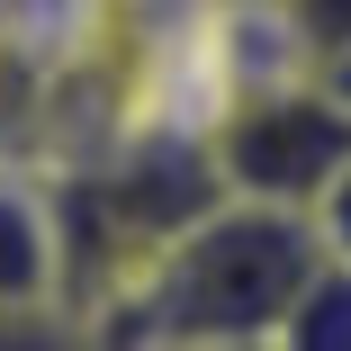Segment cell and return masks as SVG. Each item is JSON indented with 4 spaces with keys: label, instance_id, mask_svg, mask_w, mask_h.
Returning <instances> with one entry per match:
<instances>
[{
    "label": "cell",
    "instance_id": "cell-1",
    "mask_svg": "<svg viewBox=\"0 0 351 351\" xmlns=\"http://www.w3.org/2000/svg\"><path fill=\"white\" fill-rule=\"evenodd\" d=\"M36 180H45V217H54V306L90 315V324L117 315L135 298V279L217 207V171H207L189 117L126 126Z\"/></svg>",
    "mask_w": 351,
    "mask_h": 351
},
{
    "label": "cell",
    "instance_id": "cell-2",
    "mask_svg": "<svg viewBox=\"0 0 351 351\" xmlns=\"http://www.w3.org/2000/svg\"><path fill=\"white\" fill-rule=\"evenodd\" d=\"M315 261H324V243L306 217L217 198L135 279V298L117 315H99V333H108V351H243V342L279 333V315H289Z\"/></svg>",
    "mask_w": 351,
    "mask_h": 351
},
{
    "label": "cell",
    "instance_id": "cell-3",
    "mask_svg": "<svg viewBox=\"0 0 351 351\" xmlns=\"http://www.w3.org/2000/svg\"><path fill=\"white\" fill-rule=\"evenodd\" d=\"M198 154H207V171H217V198L306 217V207L324 198V180L351 162V117L306 73H270V82L226 90L198 117Z\"/></svg>",
    "mask_w": 351,
    "mask_h": 351
},
{
    "label": "cell",
    "instance_id": "cell-4",
    "mask_svg": "<svg viewBox=\"0 0 351 351\" xmlns=\"http://www.w3.org/2000/svg\"><path fill=\"white\" fill-rule=\"evenodd\" d=\"M54 306V217L36 171H0V315Z\"/></svg>",
    "mask_w": 351,
    "mask_h": 351
},
{
    "label": "cell",
    "instance_id": "cell-5",
    "mask_svg": "<svg viewBox=\"0 0 351 351\" xmlns=\"http://www.w3.org/2000/svg\"><path fill=\"white\" fill-rule=\"evenodd\" d=\"M270 351H351V270L342 261H315L306 270V289L289 298Z\"/></svg>",
    "mask_w": 351,
    "mask_h": 351
},
{
    "label": "cell",
    "instance_id": "cell-6",
    "mask_svg": "<svg viewBox=\"0 0 351 351\" xmlns=\"http://www.w3.org/2000/svg\"><path fill=\"white\" fill-rule=\"evenodd\" d=\"M279 36H289L298 63H324V54H351V0H270Z\"/></svg>",
    "mask_w": 351,
    "mask_h": 351
},
{
    "label": "cell",
    "instance_id": "cell-7",
    "mask_svg": "<svg viewBox=\"0 0 351 351\" xmlns=\"http://www.w3.org/2000/svg\"><path fill=\"white\" fill-rule=\"evenodd\" d=\"M0 351H108V333H99L90 315L27 306V315H0Z\"/></svg>",
    "mask_w": 351,
    "mask_h": 351
},
{
    "label": "cell",
    "instance_id": "cell-8",
    "mask_svg": "<svg viewBox=\"0 0 351 351\" xmlns=\"http://www.w3.org/2000/svg\"><path fill=\"white\" fill-rule=\"evenodd\" d=\"M306 226H315V243H324V261H342L351 270V162L324 180V198L306 207Z\"/></svg>",
    "mask_w": 351,
    "mask_h": 351
},
{
    "label": "cell",
    "instance_id": "cell-9",
    "mask_svg": "<svg viewBox=\"0 0 351 351\" xmlns=\"http://www.w3.org/2000/svg\"><path fill=\"white\" fill-rule=\"evenodd\" d=\"M306 82H315V90H324V99L351 117V54H324V63H306Z\"/></svg>",
    "mask_w": 351,
    "mask_h": 351
},
{
    "label": "cell",
    "instance_id": "cell-10",
    "mask_svg": "<svg viewBox=\"0 0 351 351\" xmlns=\"http://www.w3.org/2000/svg\"><path fill=\"white\" fill-rule=\"evenodd\" d=\"M207 10H270V0H207Z\"/></svg>",
    "mask_w": 351,
    "mask_h": 351
},
{
    "label": "cell",
    "instance_id": "cell-11",
    "mask_svg": "<svg viewBox=\"0 0 351 351\" xmlns=\"http://www.w3.org/2000/svg\"><path fill=\"white\" fill-rule=\"evenodd\" d=\"M243 351H270V342H243Z\"/></svg>",
    "mask_w": 351,
    "mask_h": 351
}]
</instances>
